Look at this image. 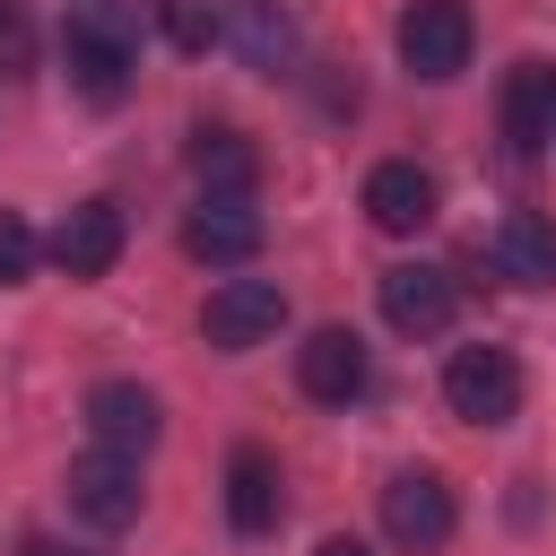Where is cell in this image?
<instances>
[{"label": "cell", "instance_id": "1", "mask_svg": "<svg viewBox=\"0 0 556 556\" xmlns=\"http://www.w3.org/2000/svg\"><path fill=\"white\" fill-rule=\"evenodd\" d=\"M139 35H148V9H139V0H70V9H61V61H70V78H78L96 104H113V96L130 87Z\"/></svg>", "mask_w": 556, "mask_h": 556}, {"label": "cell", "instance_id": "2", "mask_svg": "<svg viewBox=\"0 0 556 556\" xmlns=\"http://www.w3.org/2000/svg\"><path fill=\"white\" fill-rule=\"evenodd\" d=\"M443 408L460 426H513L521 417V365H513V348H452Z\"/></svg>", "mask_w": 556, "mask_h": 556}, {"label": "cell", "instance_id": "3", "mask_svg": "<svg viewBox=\"0 0 556 556\" xmlns=\"http://www.w3.org/2000/svg\"><path fill=\"white\" fill-rule=\"evenodd\" d=\"M61 495H70V513H78L87 530H104V539H113V530H130V521H139V504H148V486H139V460H130V452H104V443L70 460Z\"/></svg>", "mask_w": 556, "mask_h": 556}, {"label": "cell", "instance_id": "4", "mask_svg": "<svg viewBox=\"0 0 556 556\" xmlns=\"http://www.w3.org/2000/svg\"><path fill=\"white\" fill-rule=\"evenodd\" d=\"M400 61H408V78H460L469 70V43H478V26H469V9L460 0H408L400 9Z\"/></svg>", "mask_w": 556, "mask_h": 556}, {"label": "cell", "instance_id": "5", "mask_svg": "<svg viewBox=\"0 0 556 556\" xmlns=\"http://www.w3.org/2000/svg\"><path fill=\"white\" fill-rule=\"evenodd\" d=\"M278 321H287V287H278V278H217L208 304H200V330H208V348H226V356L261 348Z\"/></svg>", "mask_w": 556, "mask_h": 556}, {"label": "cell", "instance_id": "6", "mask_svg": "<svg viewBox=\"0 0 556 556\" xmlns=\"http://www.w3.org/2000/svg\"><path fill=\"white\" fill-rule=\"evenodd\" d=\"M452 521H460V504H452V486H443L434 469H400V478L382 486V539H391V547L426 556V547L452 539Z\"/></svg>", "mask_w": 556, "mask_h": 556}, {"label": "cell", "instance_id": "7", "mask_svg": "<svg viewBox=\"0 0 556 556\" xmlns=\"http://www.w3.org/2000/svg\"><path fill=\"white\" fill-rule=\"evenodd\" d=\"M261 208L252 200H235V191H200V208L182 217V252L200 261V269H243L252 252H261Z\"/></svg>", "mask_w": 556, "mask_h": 556}, {"label": "cell", "instance_id": "8", "mask_svg": "<svg viewBox=\"0 0 556 556\" xmlns=\"http://www.w3.org/2000/svg\"><path fill=\"white\" fill-rule=\"evenodd\" d=\"M122 243H130L122 200H78V208L52 226V269H61V278H104V269L122 261Z\"/></svg>", "mask_w": 556, "mask_h": 556}, {"label": "cell", "instance_id": "9", "mask_svg": "<svg viewBox=\"0 0 556 556\" xmlns=\"http://www.w3.org/2000/svg\"><path fill=\"white\" fill-rule=\"evenodd\" d=\"M452 313H460V287H452L443 269H426V261L382 269V321H391L400 339H443Z\"/></svg>", "mask_w": 556, "mask_h": 556}, {"label": "cell", "instance_id": "10", "mask_svg": "<svg viewBox=\"0 0 556 556\" xmlns=\"http://www.w3.org/2000/svg\"><path fill=\"white\" fill-rule=\"evenodd\" d=\"M217 43H226L243 70L278 78V70L295 61V17H287V0H217Z\"/></svg>", "mask_w": 556, "mask_h": 556}, {"label": "cell", "instance_id": "11", "mask_svg": "<svg viewBox=\"0 0 556 556\" xmlns=\"http://www.w3.org/2000/svg\"><path fill=\"white\" fill-rule=\"evenodd\" d=\"M365 339L356 330H339V321H321L304 348H295V382H304V400H321V408H348V400H365Z\"/></svg>", "mask_w": 556, "mask_h": 556}, {"label": "cell", "instance_id": "12", "mask_svg": "<svg viewBox=\"0 0 556 556\" xmlns=\"http://www.w3.org/2000/svg\"><path fill=\"white\" fill-rule=\"evenodd\" d=\"M434 208H443V191H434V174H426V165L382 156V165L365 174V217H374L382 235H426V226H434Z\"/></svg>", "mask_w": 556, "mask_h": 556}, {"label": "cell", "instance_id": "13", "mask_svg": "<svg viewBox=\"0 0 556 556\" xmlns=\"http://www.w3.org/2000/svg\"><path fill=\"white\" fill-rule=\"evenodd\" d=\"M495 122L521 156H539L556 139V61H513L504 70V96H495Z\"/></svg>", "mask_w": 556, "mask_h": 556}, {"label": "cell", "instance_id": "14", "mask_svg": "<svg viewBox=\"0 0 556 556\" xmlns=\"http://www.w3.org/2000/svg\"><path fill=\"white\" fill-rule=\"evenodd\" d=\"M278 513H287V478H278V460H269L261 443H235V452H226V521H235L243 539H269Z\"/></svg>", "mask_w": 556, "mask_h": 556}, {"label": "cell", "instance_id": "15", "mask_svg": "<svg viewBox=\"0 0 556 556\" xmlns=\"http://www.w3.org/2000/svg\"><path fill=\"white\" fill-rule=\"evenodd\" d=\"M87 434L104 443V452H148L156 434H165V408H156V391H139V382H96L87 391Z\"/></svg>", "mask_w": 556, "mask_h": 556}, {"label": "cell", "instance_id": "16", "mask_svg": "<svg viewBox=\"0 0 556 556\" xmlns=\"http://www.w3.org/2000/svg\"><path fill=\"white\" fill-rule=\"evenodd\" d=\"M182 156H191L200 191H235V200H252V182H261V148H252L235 122H200Z\"/></svg>", "mask_w": 556, "mask_h": 556}, {"label": "cell", "instance_id": "17", "mask_svg": "<svg viewBox=\"0 0 556 556\" xmlns=\"http://www.w3.org/2000/svg\"><path fill=\"white\" fill-rule=\"evenodd\" d=\"M495 269H504L513 287H556V226H547L539 208H513V217L495 226Z\"/></svg>", "mask_w": 556, "mask_h": 556}, {"label": "cell", "instance_id": "18", "mask_svg": "<svg viewBox=\"0 0 556 556\" xmlns=\"http://www.w3.org/2000/svg\"><path fill=\"white\" fill-rule=\"evenodd\" d=\"M26 269H35V226L0 208V287H26Z\"/></svg>", "mask_w": 556, "mask_h": 556}, {"label": "cell", "instance_id": "19", "mask_svg": "<svg viewBox=\"0 0 556 556\" xmlns=\"http://www.w3.org/2000/svg\"><path fill=\"white\" fill-rule=\"evenodd\" d=\"M156 9H165V26H174L182 52H208V43H217V17H200L191 0H156Z\"/></svg>", "mask_w": 556, "mask_h": 556}, {"label": "cell", "instance_id": "20", "mask_svg": "<svg viewBox=\"0 0 556 556\" xmlns=\"http://www.w3.org/2000/svg\"><path fill=\"white\" fill-rule=\"evenodd\" d=\"M0 61H9V70L26 61V9H17V0H0Z\"/></svg>", "mask_w": 556, "mask_h": 556}, {"label": "cell", "instance_id": "21", "mask_svg": "<svg viewBox=\"0 0 556 556\" xmlns=\"http://www.w3.org/2000/svg\"><path fill=\"white\" fill-rule=\"evenodd\" d=\"M17 556H96V547H61V539H17Z\"/></svg>", "mask_w": 556, "mask_h": 556}, {"label": "cell", "instance_id": "22", "mask_svg": "<svg viewBox=\"0 0 556 556\" xmlns=\"http://www.w3.org/2000/svg\"><path fill=\"white\" fill-rule=\"evenodd\" d=\"M313 556H374V547H365V539H321Z\"/></svg>", "mask_w": 556, "mask_h": 556}]
</instances>
